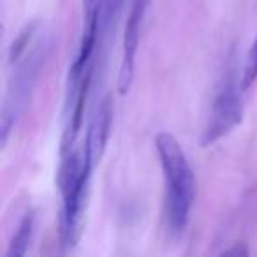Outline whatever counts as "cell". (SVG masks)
<instances>
[{"mask_svg":"<svg viewBox=\"0 0 257 257\" xmlns=\"http://www.w3.org/2000/svg\"><path fill=\"white\" fill-rule=\"evenodd\" d=\"M148 6H150V0H131V9H128L123 32V53H121L120 74H118V90H120L121 95L128 92L134 81L136 53L138 46H140L141 29H143Z\"/></svg>","mask_w":257,"mask_h":257,"instance_id":"obj_5","label":"cell"},{"mask_svg":"<svg viewBox=\"0 0 257 257\" xmlns=\"http://www.w3.org/2000/svg\"><path fill=\"white\" fill-rule=\"evenodd\" d=\"M241 81L246 88H250L257 81V39L252 44V48H250L248 55H246L245 67H243L241 72Z\"/></svg>","mask_w":257,"mask_h":257,"instance_id":"obj_8","label":"cell"},{"mask_svg":"<svg viewBox=\"0 0 257 257\" xmlns=\"http://www.w3.org/2000/svg\"><path fill=\"white\" fill-rule=\"evenodd\" d=\"M48 53H50V37L46 34H41L39 30L25 53L16 60L8 62V88H6L2 113H0V145L2 147L8 145L9 136L32 100L34 86L39 79Z\"/></svg>","mask_w":257,"mask_h":257,"instance_id":"obj_2","label":"cell"},{"mask_svg":"<svg viewBox=\"0 0 257 257\" xmlns=\"http://www.w3.org/2000/svg\"><path fill=\"white\" fill-rule=\"evenodd\" d=\"M58 187L62 194L60 215V245L67 252L76 246L81 234V220L86 208L90 180L95 162L85 150H72L60 154Z\"/></svg>","mask_w":257,"mask_h":257,"instance_id":"obj_3","label":"cell"},{"mask_svg":"<svg viewBox=\"0 0 257 257\" xmlns=\"http://www.w3.org/2000/svg\"><path fill=\"white\" fill-rule=\"evenodd\" d=\"M34 231H36V215L34 211H27L25 217L22 218L15 236L8 248V257H22L29 252V246L34 239Z\"/></svg>","mask_w":257,"mask_h":257,"instance_id":"obj_7","label":"cell"},{"mask_svg":"<svg viewBox=\"0 0 257 257\" xmlns=\"http://www.w3.org/2000/svg\"><path fill=\"white\" fill-rule=\"evenodd\" d=\"M159 161L166 187V222L175 238L185 232L190 220V211L196 199V178L187 155L176 138L161 133L155 138Z\"/></svg>","mask_w":257,"mask_h":257,"instance_id":"obj_1","label":"cell"},{"mask_svg":"<svg viewBox=\"0 0 257 257\" xmlns=\"http://www.w3.org/2000/svg\"><path fill=\"white\" fill-rule=\"evenodd\" d=\"M111 118H113V104H111L109 97H104L97 102L95 109H93L88 131H86L85 145H83V150L90 155V159L95 164L100 161L104 150H106V143L111 131Z\"/></svg>","mask_w":257,"mask_h":257,"instance_id":"obj_6","label":"cell"},{"mask_svg":"<svg viewBox=\"0 0 257 257\" xmlns=\"http://www.w3.org/2000/svg\"><path fill=\"white\" fill-rule=\"evenodd\" d=\"M241 78L238 79L234 65H229L222 76L215 92L211 109L204 125L201 143L203 147H211L222 138H225L232 128L238 127L243 120V99Z\"/></svg>","mask_w":257,"mask_h":257,"instance_id":"obj_4","label":"cell"},{"mask_svg":"<svg viewBox=\"0 0 257 257\" xmlns=\"http://www.w3.org/2000/svg\"><path fill=\"white\" fill-rule=\"evenodd\" d=\"M224 253H234V255H238V253H243V255H246V253H248V250H246V248H241V246H239V243H236L234 248L225 250Z\"/></svg>","mask_w":257,"mask_h":257,"instance_id":"obj_9","label":"cell"}]
</instances>
